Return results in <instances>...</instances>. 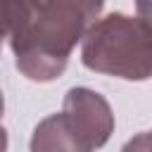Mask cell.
<instances>
[{
	"instance_id": "obj_1",
	"label": "cell",
	"mask_w": 152,
	"mask_h": 152,
	"mask_svg": "<svg viewBox=\"0 0 152 152\" xmlns=\"http://www.w3.org/2000/svg\"><path fill=\"white\" fill-rule=\"evenodd\" d=\"M102 5L104 0H10V45L17 69L38 83L59 78Z\"/></svg>"
},
{
	"instance_id": "obj_2",
	"label": "cell",
	"mask_w": 152,
	"mask_h": 152,
	"mask_svg": "<svg viewBox=\"0 0 152 152\" xmlns=\"http://www.w3.org/2000/svg\"><path fill=\"white\" fill-rule=\"evenodd\" d=\"M81 43V62L90 71L124 81L152 76V28L140 17L112 12L97 19Z\"/></svg>"
},
{
	"instance_id": "obj_3",
	"label": "cell",
	"mask_w": 152,
	"mask_h": 152,
	"mask_svg": "<svg viewBox=\"0 0 152 152\" xmlns=\"http://www.w3.org/2000/svg\"><path fill=\"white\" fill-rule=\"evenodd\" d=\"M62 112L93 150L104 147L114 133V112L97 90H90L86 86L69 88Z\"/></svg>"
},
{
	"instance_id": "obj_4",
	"label": "cell",
	"mask_w": 152,
	"mask_h": 152,
	"mask_svg": "<svg viewBox=\"0 0 152 152\" xmlns=\"http://www.w3.org/2000/svg\"><path fill=\"white\" fill-rule=\"evenodd\" d=\"M28 152H95V150L69 124L64 112H57L38 121L28 142Z\"/></svg>"
},
{
	"instance_id": "obj_5",
	"label": "cell",
	"mask_w": 152,
	"mask_h": 152,
	"mask_svg": "<svg viewBox=\"0 0 152 152\" xmlns=\"http://www.w3.org/2000/svg\"><path fill=\"white\" fill-rule=\"evenodd\" d=\"M121 152H152V131L135 133L131 140H126Z\"/></svg>"
},
{
	"instance_id": "obj_6",
	"label": "cell",
	"mask_w": 152,
	"mask_h": 152,
	"mask_svg": "<svg viewBox=\"0 0 152 152\" xmlns=\"http://www.w3.org/2000/svg\"><path fill=\"white\" fill-rule=\"evenodd\" d=\"M5 38H10V0H0V48Z\"/></svg>"
},
{
	"instance_id": "obj_7",
	"label": "cell",
	"mask_w": 152,
	"mask_h": 152,
	"mask_svg": "<svg viewBox=\"0 0 152 152\" xmlns=\"http://www.w3.org/2000/svg\"><path fill=\"white\" fill-rule=\"evenodd\" d=\"M135 10H138V17L152 28V0H135Z\"/></svg>"
},
{
	"instance_id": "obj_8",
	"label": "cell",
	"mask_w": 152,
	"mask_h": 152,
	"mask_svg": "<svg viewBox=\"0 0 152 152\" xmlns=\"http://www.w3.org/2000/svg\"><path fill=\"white\" fill-rule=\"evenodd\" d=\"M2 112H5V97H2V90H0V152H7L10 138H7V131L2 126Z\"/></svg>"
}]
</instances>
